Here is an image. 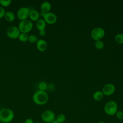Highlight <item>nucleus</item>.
Wrapping results in <instances>:
<instances>
[{"label":"nucleus","instance_id":"21","mask_svg":"<svg viewBox=\"0 0 123 123\" xmlns=\"http://www.w3.org/2000/svg\"><path fill=\"white\" fill-rule=\"evenodd\" d=\"M55 120L60 123H63L66 120V116L64 114L60 113L56 116Z\"/></svg>","mask_w":123,"mask_h":123},{"label":"nucleus","instance_id":"4","mask_svg":"<svg viewBox=\"0 0 123 123\" xmlns=\"http://www.w3.org/2000/svg\"><path fill=\"white\" fill-rule=\"evenodd\" d=\"M18 28L22 33H26L29 32L33 27V24L32 22L29 19H26L21 21L18 25Z\"/></svg>","mask_w":123,"mask_h":123},{"label":"nucleus","instance_id":"25","mask_svg":"<svg viewBox=\"0 0 123 123\" xmlns=\"http://www.w3.org/2000/svg\"><path fill=\"white\" fill-rule=\"evenodd\" d=\"M6 11L4 8L0 6V19L4 17Z\"/></svg>","mask_w":123,"mask_h":123},{"label":"nucleus","instance_id":"23","mask_svg":"<svg viewBox=\"0 0 123 123\" xmlns=\"http://www.w3.org/2000/svg\"><path fill=\"white\" fill-rule=\"evenodd\" d=\"M38 40V37L34 35H31L28 37V41L31 43H36Z\"/></svg>","mask_w":123,"mask_h":123},{"label":"nucleus","instance_id":"13","mask_svg":"<svg viewBox=\"0 0 123 123\" xmlns=\"http://www.w3.org/2000/svg\"><path fill=\"white\" fill-rule=\"evenodd\" d=\"M51 9V4L48 1H45L43 2L40 5L41 12H43L44 13L49 12Z\"/></svg>","mask_w":123,"mask_h":123},{"label":"nucleus","instance_id":"18","mask_svg":"<svg viewBox=\"0 0 123 123\" xmlns=\"http://www.w3.org/2000/svg\"><path fill=\"white\" fill-rule=\"evenodd\" d=\"M38 88L39 90L46 91L48 88V84L45 81H41L38 85Z\"/></svg>","mask_w":123,"mask_h":123},{"label":"nucleus","instance_id":"22","mask_svg":"<svg viewBox=\"0 0 123 123\" xmlns=\"http://www.w3.org/2000/svg\"><path fill=\"white\" fill-rule=\"evenodd\" d=\"M12 3L11 0H0V5L2 7H6L10 6Z\"/></svg>","mask_w":123,"mask_h":123},{"label":"nucleus","instance_id":"10","mask_svg":"<svg viewBox=\"0 0 123 123\" xmlns=\"http://www.w3.org/2000/svg\"><path fill=\"white\" fill-rule=\"evenodd\" d=\"M115 91V87L113 84L108 83L105 85L102 89V92L104 96H110L112 95Z\"/></svg>","mask_w":123,"mask_h":123},{"label":"nucleus","instance_id":"24","mask_svg":"<svg viewBox=\"0 0 123 123\" xmlns=\"http://www.w3.org/2000/svg\"><path fill=\"white\" fill-rule=\"evenodd\" d=\"M116 117L120 120H123V111H118L115 115Z\"/></svg>","mask_w":123,"mask_h":123},{"label":"nucleus","instance_id":"2","mask_svg":"<svg viewBox=\"0 0 123 123\" xmlns=\"http://www.w3.org/2000/svg\"><path fill=\"white\" fill-rule=\"evenodd\" d=\"M14 113L12 110L8 108L0 110V119L2 123H10L13 120Z\"/></svg>","mask_w":123,"mask_h":123},{"label":"nucleus","instance_id":"30","mask_svg":"<svg viewBox=\"0 0 123 123\" xmlns=\"http://www.w3.org/2000/svg\"><path fill=\"white\" fill-rule=\"evenodd\" d=\"M34 123H40V122H35Z\"/></svg>","mask_w":123,"mask_h":123},{"label":"nucleus","instance_id":"5","mask_svg":"<svg viewBox=\"0 0 123 123\" xmlns=\"http://www.w3.org/2000/svg\"><path fill=\"white\" fill-rule=\"evenodd\" d=\"M105 35V30L101 27H96L94 28L91 31L90 36L91 38L95 40H101Z\"/></svg>","mask_w":123,"mask_h":123},{"label":"nucleus","instance_id":"3","mask_svg":"<svg viewBox=\"0 0 123 123\" xmlns=\"http://www.w3.org/2000/svg\"><path fill=\"white\" fill-rule=\"evenodd\" d=\"M118 105L114 100H109L107 102L104 106V111L105 113L109 116L115 115L118 111Z\"/></svg>","mask_w":123,"mask_h":123},{"label":"nucleus","instance_id":"12","mask_svg":"<svg viewBox=\"0 0 123 123\" xmlns=\"http://www.w3.org/2000/svg\"><path fill=\"white\" fill-rule=\"evenodd\" d=\"M29 18L32 22H37L40 19V13L37 10H31L30 12Z\"/></svg>","mask_w":123,"mask_h":123},{"label":"nucleus","instance_id":"27","mask_svg":"<svg viewBox=\"0 0 123 123\" xmlns=\"http://www.w3.org/2000/svg\"><path fill=\"white\" fill-rule=\"evenodd\" d=\"M35 122H34L33 120L31 118H27L26 119H25V121L24 123H34Z\"/></svg>","mask_w":123,"mask_h":123},{"label":"nucleus","instance_id":"32","mask_svg":"<svg viewBox=\"0 0 123 123\" xmlns=\"http://www.w3.org/2000/svg\"></svg>","mask_w":123,"mask_h":123},{"label":"nucleus","instance_id":"20","mask_svg":"<svg viewBox=\"0 0 123 123\" xmlns=\"http://www.w3.org/2000/svg\"><path fill=\"white\" fill-rule=\"evenodd\" d=\"M28 37H29V36L27 35V34L21 33V34L19 35L18 38L21 42H25L28 41Z\"/></svg>","mask_w":123,"mask_h":123},{"label":"nucleus","instance_id":"1","mask_svg":"<svg viewBox=\"0 0 123 123\" xmlns=\"http://www.w3.org/2000/svg\"><path fill=\"white\" fill-rule=\"evenodd\" d=\"M33 102L38 105H43L46 104L49 100V96L46 91L37 90L32 97Z\"/></svg>","mask_w":123,"mask_h":123},{"label":"nucleus","instance_id":"29","mask_svg":"<svg viewBox=\"0 0 123 123\" xmlns=\"http://www.w3.org/2000/svg\"><path fill=\"white\" fill-rule=\"evenodd\" d=\"M98 123H106L104 122H103V121H99V122H98Z\"/></svg>","mask_w":123,"mask_h":123},{"label":"nucleus","instance_id":"9","mask_svg":"<svg viewBox=\"0 0 123 123\" xmlns=\"http://www.w3.org/2000/svg\"><path fill=\"white\" fill-rule=\"evenodd\" d=\"M43 19L46 24L49 25H53L56 23L57 21V17L56 15L52 12H48L44 14Z\"/></svg>","mask_w":123,"mask_h":123},{"label":"nucleus","instance_id":"14","mask_svg":"<svg viewBox=\"0 0 123 123\" xmlns=\"http://www.w3.org/2000/svg\"><path fill=\"white\" fill-rule=\"evenodd\" d=\"M47 24L43 19H39L36 22V26L37 28L39 30H45Z\"/></svg>","mask_w":123,"mask_h":123},{"label":"nucleus","instance_id":"19","mask_svg":"<svg viewBox=\"0 0 123 123\" xmlns=\"http://www.w3.org/2000/svg\"><path fill=\"white\" fill-rule=\"evenodd\" d=\"M94 45L95 48L98 50L102 49L104 47V43L101 40L95 41Z\"/></svg>","mask_w":123,"mask_h":123},{"label":"nucleus","instance_id":"8","mask_svg":"<svg viewBox=\"0 0 123 123\" xmlns=\"http://www.w3.org/2000/svg\"><path fill=\"white\" fill-rule=\"evenodd\" d=\"M21 32L18 26H12L9 27L6 31L7 36L12 39L18 38Z\"/></svg>","mask_w":123,"mask_h":123},{"label":"nucleus","instance_id":"17","mask_svg":"<svg viewBox=\"0 0 123 123\" xmlns=\"http://www.w3.org/2000/svg\"><path fill=\"white\" fill-rule=\"evenodd\" d=\"M115 41L119 44H123V34L118 33L116 34L114 37Z\"/></svg>","mask_w":123,"mask_h":123},{"label":"nucleus","instance_id":"28","mask_svg":"<svg viewBox=\"0 0 123 123\" xmlns=\"http://www.w3.org/2000/svg\"><path fill=\"white\" fill-rule=\"evenodd\" d=\"M51 123H60L59 122H58L57 120H54Z\"/></svg>","mask_w":123,"mask_h":123},{"label":"nucleus","instance_id":"6","mask_svg":"<svg viewBox=\"0 0 123 123\" xmlns=\"http://www.w3.org/2000/svg\"><path fill=\"white\" fill-rule=\"evenodd\" d=\"M41 120L46 123H51L56 119L54 112L50 110H47L44 111L41 115Z\"/></svg>","mask_w":123,"mask_h":123},{"label":"nucleus","instance_id":"11","mask_svg":"<svg viewBox=\"0 0 123 123\" xmlns=\"http://www.w3.org/2000/svg\"><path fill=\"white\" fill-rule=\"evenodd\" d=\"M36 44L37 50L41 52L46 51L48 48V43L44 39H39Z\"/></svg>","mask_w":123,"mask_h":123},{"label":"nucleus","instance_id":"26","mask_svg":"<svg viewBox=\"0 0 123 123\" xmlns=\"http://www.w3.org/2000/svg\"><path fill=\"white\" fill-rule=\"evenodd\" d=\"M38 34H39V36H41V37H44V36H45L46 35V32L45 30H40V31H39Z\"/></svg>","mask_w":123,"mask_h":123},{"label":"nucleus","instance_id":"16","mask_svg":"<svg viewBox=\"0 0 123 123\" xmlns=\"http://www.w3.org/2000/svg\"><path fill=\"white\" fill-rule=\"evenodd\" d=\"M104 96V95L103 93H102V91L100 90H97L95 91L93 95V99L97 101H99L102 100Z\"/></svg>","mask_w":123,"mask_h":123},{"label":"nucleus","instance_id":"31","mask_svg":"<svg viewBox=\"0 0 123 123\" xmlns=\"http://www.w3.org/2000/svg\"><path fill=\"white\" fill-rule=\"evenodd\" d=\"M0 123H1V120H0Z\"/></svg>","mask_w":123,"mask_h":123},{"label":"nucleus","instance_id":"15","mask_svg":"<svg viewBox=\"0 0 123 123\" xmlns=\"http://www.w3.org/2000/svg\"><path fill=\"white\" fill-rule=\"evenodd\" d=\"M4 17L7 22H12L15 20V16L13 12L11 11H8L6 12Z\"/></svg>","mask_w":123,"mask_h":123},{"label":"nucleus","instance_id":"7","mask_svg":"<svg viewBox=\"0 0 123 123\" xmlns=\"http://www.w3.org/2000/svg\"><path fill=\"white\" fill-rule=\"evenodd\" d=\"M30 9L26 7H21L17 12V16L20 21L27 19L30 12Z\"/></svg>","mask_w":123,"mask_h":123}]
</instances>
